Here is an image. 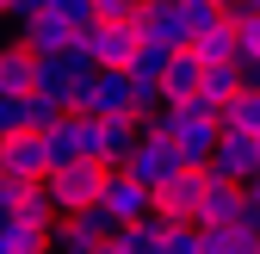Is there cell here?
<instances>
[{
    "label": "cell",
    "instance_id": "6da1fadb",
    "mask_svg": "<svg viewBox=\"0 0 260 254\" xmlns=\"http://www.w3.org/2000/svg\"><path fill=\"white\" fill-rule=\"evenodd\" d=\"M143 131L168 137V143L180 149L186 168H211V155H217V143H223V124H217V112H211L205 100H168Z\"/></svg>",
    "mask_w": 260,
    "mask_h": 254
},
{
    "label": "cell",
    "instance_id": "7a4b0ae2",
    "mask_svg": "<svg viewBox=\"0 0 260 254\" xmlns=\"http://www.w3.org/2000/svg\"><path fill=\"white\" fill-rule=\"evenodd\" d=\"M106 180H112L106 162H69V168H50V174H44V193H50V205H56L62 217H75V211H87V205H100Z\"/></svg>",
    "mask_w": 260,
    "mask_h": 254
},
{
    "label": "cell",
    "instance_id": "3957f363",
    "mask_svg": "<svg viewBox=\"0 0 260 254\" xmlns=\"http://www.w3.org/2000/svg\"><path fill=\"white\" fill-rule=\"evenodd\" d=\"M50 137V155H56V168H69V162H106V124L100 118H87V112H69L56 124Z\"/></svg>",
    "mask_w": 260,
    "mask_h": 254
},
{
    "label": "cell",
    "instance_id": "277c9868",
    "mask_svg": "<svg viewBox=\"0 0 260 254\" xmlns=\"http://www.w3.org/2000/svg\"><path fill=\"white\" fill-rule=\"evenodd\" d=\"M137 50H143L137 25H112V19H100L93 31H81V44H75V56L93 62V69H130Z\"/></svg>",
    "mask_w": 260,
    "mask_h": 254
},
{
    "label": "cell",
    "instance_id": "5b68a950",
    "mask_svg": "<svg viewBox=\"0 0 260 254\" xmlns=\"http://www.w3.org/2000/svg\"><path fill=\"white\" fill-rule=\"evenodd\" d=\"M180 168H186V162H180V149H174L168 137H155V131H143V143L130 149V162H124V174H130V180H143L149 193H161V186H168Z\"/></svg>",
    "mask_w": 260,
    "mask_h": 254
},
{
    "label": "cell",
    "instance_id": "8992f818",
    "mask_svg": "<svg viewBox=\"0 0 260 254\" xmlns=\"http://www.w3.org/2000/svg\"><path fill=\"white\" fill-rule=\"evenodd\" d=\"M205 193H211V168H180V174L155 193V205H161V217H168V224H199Z\"/></svg>",
    "mask_w": 260,
    "mask_h": 254
},
{
    "label": "cell",
    "instance_id": "52a82bcc",
    "mask_svg": "<svg viewBox=\"0 0 260 254\" xmlns=\"http://www.w3.org/2000/svg\"><path fill=\"white\" fill-rule=\"evenodd\" d=\"M100 205L118 217V224H149V217H161V205H155V193L143 180H130V174H112L106 180V193H100Z\"/></svg>",
    "mask_w": 260,
    "mask_h": 254
},
{
    "label": "cell",
    "instance_id": "ba28073f",
    "mask_svg": "<svg viewBox=\"0 0 260 254\" xmlns=\"http://www.w3.org/2000/svg\"><path fill=\"white\" fill-rule=\"evenodd\" d=\"M211 174L230 180V186H248L260 174V137H242V131H223L217 155H211Z\"/></svg>",
    "mask_w": 260,
    "mask_h": 254
},
{
    "label": "cell",
    "instance_id": "9c48e42d",
    "mask_svg": "<svg viewBox=\"0 0 260 254\" xmlns=\"http://www.w3.org/2000/svg\"><path fill=\"white\" fill-rule=\"evenodd\" d=\"M50 168H56V155H50L44 131H13L7 137V174L13 180H44Z\"/></svg>",
    "mask_w": 260,
    "mask_h": 254
},
{
    "label": "cell",
    "instance_id": "30bf717a",
    "mask_svg": "<svg viewBox=\"0 0 260 254\" xmlns=\"http://www.w3.org/2000/svg\"><path fill=\"white\" fill-rule=\"evenodd\" d=\"M130 25H137V38H143V44H168V50H186V31H180V7H174V0H143Z\"/></svg>",
    "mask_w": 260,
    "mask_h": 254
},
{
    "label": "cell",
    "instance_id": "8fae6325",
    "mask_svg": "<svg viewBox=\"0 0 260 254\" xmlns=\"http://www.w3.org/2000/svg\"><path fill=\"white\" fill-rule=\"evenodd\" d=\"M19 44L38 56V62H50V56H75V44H81V31H69L62 19H50V13H38L25 31H19Z\"/></svg>",
    "mask_w": 260,
    "mask_h": 254
},
{
    "label": "cell",
    "instance_id": "7c38bea8",
    "mask_svg": "<svg viewBox=\"0 0 260 254\" xmlns=\"http://www.w3.org/2000/svg\"><path fill=\"white\" fill-rule=\"evenodd\" d=\"M242 211H248V193L211 174V193H205V205H199V230H236Z\"/></svg>",
    "mask_w": 260,
    "mask_h": 254
},
{
    "label": "cell",
    "instance_id": "4fadbf2b",
    "mask_svg": "<svg viewBox=\"0 0 260 254\" xmlns=\"http://www.w3.org/2000/svg\"><path fill=\"white\" fill-rule=\"evenodd\" d=\"M31 87H38V56H31L25 44H7V50H0V93L25 100Z\"/></svg>",
    "mask_w": 260,
    "mask_h": 254
},
{
    "label": "cell",
    "instance_id": "5bb4252c",
    "mask_svg": "<svg viewBox=\"0 0 260 254\" xmlns=\"http://www.w3.org/2000/svg\"><path fill=\"white\" fill-rule=\"evenodd\" d=\"M199 87H205V62L192 50H174L168 81H161V100H199Z\"/></svg>",
    "mask_w": 260,
    "mask_h": 254
},
{
    "label": "cell",
    "instance_id": "9a60e30c",
    "mask_svg": "<svg viewBox=\"0 0 260 254\" xmlns=\"http://www.w3.org/2000/svg\"><path fill=\"white\" fill-rule=\"evenodd\" d=\"M192 56H199L205 69H242V38H236V25H217V31H205V38L192 44Z\"/></svg>",
    "mask_w": 260,
    "mask_h": 254
},
{
    "label": "cell",
    "instance_id": "2e32d148",
    "mask_svg": "<svg viewBox=\"0 0 260 254\" xmlns=\"http://www.w3.org/2000/svg\"><path fill=\"white\" fill-rule=\"evenodd\" d=\"M161 236H168V217H149V224H124L106 254H161Z\"/></svg>",
    "mask_w": 260,
    "mask_h": 254
},
{
    "label": "cell",
    "instance_id": "e0dca14e",
    "mask_svg": "<svg viewBox=\"0 0 260 254\" xmlns=\"http://www.w3.org/2000/svg\"><path fill=\"white\" fill-rule=\"evenodd\" d=\"M180 7V31H186V50L205 38V31H217V25H230L223 19V0H174Z\"/></svg>",
    "mask_w": 260,
    "mask_h": 254
},
{
    "label": "cell",
    "instance_id": "ac0fdd59",
    "mask_svg": "<svg viewBox=\"0 0 260 254\" xmlns=\"http://www.w3.org/2000/svg\"><path fill=\"white\" fill-rule=\"evenodd\" d=\"M248 81H242V69H205V87H199V100L217 112V124H223V112H230V100L242 93Z\"/></svg>",
    "mask_w": 260,
    "mask_h": 254
},
{
    "label": "cell",
    "instance_id": "d6986e66",
    "mask_svg": "<svg viewBox=\"0 0 260 254\" xmlns=\"http://www.w3.org/2000/svg\"><path fill=\"white\" fill-rule=\"evenodd\" d=\"M106 242L93 236L81 217H56V236H50V254H100Z\"/></svg>",
    "mask_w": 260,
    "mask_h": 254
},
{
    "label": "cell",
    "instance_id": "ffe728a7",
    "mask_svg": "<svg viewBox=\"0 0 260 254\" xmlns=\"http://www.w3.org/2000/svg\"><path fill=\"white\" fill-rule=\"evenodd\" d=\"M168 62H174L168 44H143L137 62H130V81H137V87H161V81H168Z\"/></svg>",
    "mask_w": 260,
    "mask_h": 254
},
{
    "label": "cell",
    "instance_id": "44dd1931",
    "mask_svg": "<svg viewBox=\"0 0 260 254\" xmlns=\"http://www.w3.org/2000/svg\"><path fill=\"white\" fill-rule=\"evenodd\" d=\"M223 131H242V137H260V87H242L230 112H223Z\"/></svg>",
    "mask_w": 260,
    "mask_h": 254
},
{
    "label": "cell",
    "instance_id": "7402d4cb",
    "mask_svg": "<svg viewBox=\"0 0 260 254\" xmlns=\"http://www.w3.org/2000/svg\"><path fill=\"white\" fill-rule=\"evenodd\" d=\"M19 118H25V131H56V124L69 118V112H62L50 93H38V87H31L25 100H19Z\"/></svg>",
    "mask_w": 260,
    "mask_h": 254
},
{
    "label": "cell",
    "instance_id": "603a6c76",
    "mask_svg": "<svg viewBox=\"0 0 260 254\" xmlns=\"http://www.w3.org/2000/svg\"><path fill=\"white\" fill-rule=\"evenodd\" d=\"M44 13L62 19L69 31H93V25H100V7H93V0H44Z\"/></svg>",
    "mask_w": 260,
    "mask_h": 254
},
{
    "label": "cell",
    "instance_id": "cb8c5ba5",
    "mask_svg": "<svg viewBox=\"0 0 260 254\" xmlns=\"http://www.w3.org/2000/svg\"><path fill=\"white\" fill-rule=\"evenodd\" d=\"M161 254H205V230H199V224H168Z\"/></svg>",
    "mask_w": 260,
    "mask_h": 254
},
{
    "label": "cell",
    "instance_id": "d4e9b609",
    "mask_svg": "<svg viewBox=\"0 0 260 254\" xmlns=\"http://www.w3.org/2000/svg\"><path fill=\"white\" fill-rule=\"evenodd\" d=\"M50 236H56V230H31V224H7V242H13V254H50Z\"/></svg>",
    "mask_w": 260,
    "mask_h": 254
},
{
    "label": "cell",
    "instance_id": "484cf974",
    "mask_svg": "<svg viewBox=\"0 0 260 254\" xmlns=\"http://www.w3.org/2000/svg\"><path fill=\"white\" fill-rule=\"evenodd\" d=\"M236 38H242V62H260V13L236 25Z\"/></svg>",
    "mask_w": 260,
    "mask_h": 254
},
{
    "label": "cell",
    "instance_id": "4316f807",
    "mask_svg": "<svg viewBox=\"0 0 260 254\" xmlns=\"http://www.w3.org/2000/svg\"><path fill=\"white\" fill-rule=\"evenodd\" d=\"M93 7H100V19H112V25H130L143 0H93Z\"/></svg>",
    "mask_w": 260,
    "mask_h": 254
},
{
    "label": "cell",
    "instance_id": "83f0119b",
    "mask_svg": "<svg viewBox=\"0 0 260 254\" xmlns=\"http://www.w3.org/2000/svg\"><path fill=\"white\" fill-rule=\"evenodd\" d=\"M13 131H25V118H19V100H13V93H0V143H7Z\"/></svg>",
    "mask_w": 260,
    "mask_h": 254
},
{
    "label": "cell",
    "instance_id": "f1b7e54d",
    "mask_svg": "<svg viewBox=\"0 0 260 254\" xmlns=\"http://www.w3.org/2000/svg\"><path fill=\"white\" fill-rule=\"evenodd\" d=\"M242 193H248V205H260V174H254V180L242 186Z\"/></svg>",
    "mask_w": 260,
    "mask_h": 254
},
{
    "label": "cell",
    "instance_id": "f546056e",
    "mask_svg": "<svg viewBox=\"0 0 260 254\" xmlns=\"http://www.w3.org/2000/svg\"><path fill=\"white\" fill-rule=\"evenodd\" d=\"M0 180H13V174H7V143H0Z\"/></svg>",
    "mask_w": 260,
    "mask_h": 254
},
{
    "label": "cell",
    "instance_id": "4dcf8cb0",
    "mask_svg": "<svg viewBox=\"0 0 260 254\" xmlns=\"http://www.w3.org/2000/svg\"><path fill=\"white\" fill-rule=\"evenodd\" d=\"M0 254H13V242H7V224H0Z\"/></svg>",
    "mask_w": 260,
    "mask_h": 254
},
{
    "label": "cell",
    "instance_id": "1f68e13d",
    "mask_svg": "<svg viewBox=\"0 0 260 254\" xmlns=\"http://www.w3.org/2000/svg\"><path fill=\"white\" fill-rule=\"evenodd\" d=\"M254 13H260V0H254Z\"/></svg>",
    "mask_w": 260,
    "mask_h": 254
},
{
    "label": "cell",
    "instance_id": "d6a6232c",
    "mask_svg": "<svg viewBox=\"0 0 260 254\" xmlns=\"http://www.w3.org/2000/svg\"><path fill=\"white\" fill-rule=\"evenodd\" d=\"M100 254H106V248H100Z\"/></svg>",
    "mask_w": 260,
    "mask_h": 254
}]
</instances>
